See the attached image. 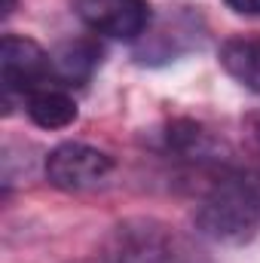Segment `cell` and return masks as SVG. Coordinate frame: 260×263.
I'll list each match as a JSON object with an SVG mask.
<instances>
[{"instance_id":"cell-1","label":"cell","mask_w":260,"mask_h":263,"mask_svg":"<svg viewBox=\"0 0 260 263\" xmlns=\"http://www.w3.org/2000/svg\"><path fill=\"white\" fill-rule=\"evenodd\" d=\"M193 230L217 245H248L260 233V178L248 172H220L196 202Z\"/></svg>"},{"instance_id":"cell-12","label":"cell","mask_w":260,"mask_h":263,"mask_svg":"<svg viewBox=\"0 0 260 263\" xmlns=\"http://www.w3.org/2000/svg\"><path fill=\"white\" fill-rule=\"evenodd\" d=\"M12 9H15V0H6V3H3V15H9Z\"/></svg>"},{"instance_id":"cell-7","label":"cell","mask_w":260,"mask_h":263,"mask_svg":"<svg viewBox=\"0 0 260 263\" xmlns=\"http://www.w3.org/2000/svg\"><path fill=\"white\" fill-rule=\"evenodd\" d=\"M25 114L40 129H67L77 123L80 110L65 86H43L25 98Z\"/></svg>"},{"instance_id":"cell-10","label":"cell","mask_w":260,"mask_h":263,"mask_svg":"<svg viewBox=\"0 0 260 263\" xmlns=\"http://www.w3.org/2000/svg\"><path fill=\"white\" fill-rule=\"evenodd\" d=\"M239 15H260V0H224Z\"/></svg>"},{"instance_id":"cell-5","label":"cell","mask_w":260,"mask_h":263,"mask_svg":"<svg viewBox=\"0 0 260 263\" xmlns=\"http://www.w3.org/2000/svg\"><path fill=\"white\" fill-rule=\"evenodd\" d=\"M70 6L89 31L110 40L138 43L153 25L147 0H70Z\"/></svg>"},{"instance_id":"cell-3","label":"cell","mask_w":260,"mask_h":263,"mask_svg":"<svg viewBox=\"0 0 260 263\" xmlns=\"http://www.w3.org/2000/svg\"><path fill=\"white\" fill-rule=\"evenodd\" d=\"M0 83H3V101L6 110L12 107L15 98H25L43 86H55V70H52V52H46L40 43L6 34L0 46Z\"/></svg>"},{"instance_id":"cell-8","label":"cell","mask_w":260,"mask_h":263,"mask_svg":"<svg viewBox=\"0 0 260 263\" xmlns=\"http://www.w3.org/2000/svg\"><path fill=\"white\" fill-rule=\"evenodd\" d=\"M101 65V46L95 40H67L52 52V70H55V86H80L92 77V70Z\"/></svg>"},{"instance_id":"cell-13","label":"cell","mask_w":260,"mask_h":263,"mask_svg":"<svg viewBox=\"0 0 260 263\" xmlns=\"http://www.w3.org/2000/svg\"><path fill=\"white\" fill-rule=\"evenodd\" d=\"M70 263H107V260H104V257H101V254H98V257H95V260H70Z\"/></svg>"},{"instance_id":"cell-6","label":"cell","mask_w":260,"mask_h":263,"mask_svg":"<svg viewBox=\"0 0 260 263\" xmlns=\"http://www.w3.org/2000/svg\"><path fill=\"white\" fill-rule=\"evenodd\" d=\"M150 147L162 156L187 159L196 165H214L224 162V141L193 120H169L159 129L150 132Z\"/></svg>"},{"instance_id":"cell-11","label":"cell","mask_w":260,"mask_h":263,"mask_svg":"<svg viewBox=\"0 0 260 263\" xmlns=\"http://www.w3.org/2000/svg\"><path fill=\"white\" fill-rule=\"evenodd\" d=\"M248 135H251V141L260 147V114H254V117L248 120Z\"/></svg>"},{"instance_id":"cell-9","label":"cell","mask_w":260,"mask_h":263,"mask_svg":"<svg viewBox=\"0 0 260 263\" xmlns=\"http://www.w3.org/2000/svg\"><path fill=\"white\" fill-rule=\"evenodd\" d=\"M220 67L248 92L260 95V37H230L217 52Z\"/></svg>"},{"instance_id":"cell-2","label":"cell","mask_w":260,"mask_h":263,"mask_svg":"<svg viewBox=\"0 0 260 263\" xmlns=\"http://www.w3.org/2000/svg\"><path fill=\"white\" fill-rule=\"evenodd\" d=\"M107 263H211L190 236L159 217L117 220L101 245Z\"/></svg>"},{"instance_id":"cell-4","label":"cell","mask_w":260,"mask_h":263,"mask_svg":"<svg viewBox=\"0 0 260 263\" xmlns=\"http://www.w3.org/2000/svg\"><path fill=\"white\" fill-rule=\"evenodd\" d=\"M43 172L55 190L83 193V190L101 187L114 175V156L83 141H65L49 150Z\"/></svg>"}]
</instances>
